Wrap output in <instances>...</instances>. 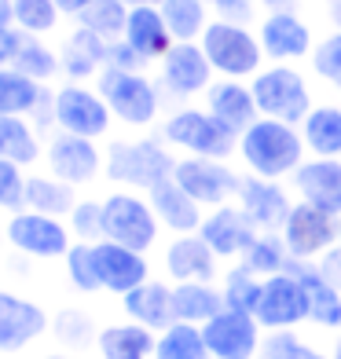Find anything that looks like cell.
Masks as SVG:
<instances>
[{
    "label": "cell",
    "mask_w": 341,
    "mask_h": 359,
    "mask_svg": "<svg viewBox=\"0 0 341 359\" xmlns=\"http://www.w3.org/2000/svg\"><path fill=\"white\" fill-rule=\"evenodd\" d=\"M158 136L180 154H199V158H220L232 161L239 151V133H232L220 118H213L206 107L180 103L158 121Z\"/></svg>",
    "instance_id": "obj_4"
},
{
    "label": "cell",
    "mask_w": 341,
    "mask_h": 359,
    "mask_svg": "<svg viewBox=\"0 0 341 359\" xmlns=\"http://www.w3.org/2000/svg\"><path fill=\"white\" fill-rule=\"evenodd\" d=\"M48 125L59 128V133H74L88 140H110L114 114L95 85L62 81V85L52 88V100H48Z\"/></svg>",
    "instance_id": "obj_6"
},
{
    "label": "cell",
    "mask_w": 341,
    "mask_h": 359,
    "mask_svg": "<svg viewBox=\"0 0 341 359\" xmlns=\"http://www.w3.org/2000/svg\"><path fill=\"white\" fill-rule=\"evenodd\" d=\"M77 187L67 184V180H59L52 172H29L26 176V209H37V213H48V217H59L67 220L70 209L77 205Z\"/></svg>",
    "instance_id": "obj_31"
},
{
    "label": "cell",
    "mask_w": 341,
    "mask_h": 359,
    "mask_svg": "<svg viewBox=\"0 0 341 359\" xmlns=\"http://www.w3.org/2000/svg\"><path fill=\"white\" fill-rule=\"evenodd\" d=\"M133 52L147 62H161L169 55V48L176 44L169 26H166V15H161L158 4H140V8H128V22H125V37H121Z\"/></svg>",
    "instance_id": "obj_25"
},
{
    "label": "cell",
    "mask_w": 341,
    "mask_h": 359,
    "mask_svg": "<svg viewBox=\"0 0 341 359\" xmlns=\"http://www.w3.org/2000/svg\"><path fill=\"white\" fill-rule=\"evenodd\" d=\"M206 110L220 118L232 133H246V128L261 118V110H257V100H253V88L250 81H235V77H217L209 92L202 95Z\"/></svg>",
    "instance_id": "obj_24"
},
{
    "label": "cell",
    "mask_w": 341,
    "mask_h": 359,
    "mask_svg": "<svg viewBox=\"0 0 341 359\" xmlns=\"http://www.w3.org/2000/svg\"><path fill=\"white\" fill-rule=\"evenodd\" d=\"M55 4L62 8V15H67V19H74L81 8H88V4H92V0H55Z\"/></svg>",
    "instance_id": "obj_52"
},
{
    "label": "cell",
    "mask_w": 341,
    "mask_h": 359,
    "mask_svg": "<svg viewBox=\"0 0 341 359\" xmlns=\"http://www.w3.org/2000/svg\"><path fill=\"white\" fill-rule=\"evenodd\" d=\"M261 290H265V279L253 275L246 264L227 268L220 275V293H224V308H235V312H257V301H261Z\"/></svg>",
    "instance_id": "obj_39"
},
{
    "label": "cell",
    "mask_w": 341,
    "mask_h": 359,
    "mask_svg": "<svg viewBox=\"0 0 341 359\" xmlns=\"http://www.w3.org/2000/svg\"><path fill=\"white\" fill-rule=\"evenodd\" d=\"M173 180H176V184H180L199 205L217 209V205L235 202L239 184H242V172L232 169V161H220V158L180 154V158H176V169H173Z\"/></svg>",
    "instance_id": "obj_10"
},
{
    "label": "cell",
    "mask_w": 341,
    "mask_h": 359,
    "mask_svg": "<svg viewBox=\"0 0 341 359\" xmlns=\"http://www.w3.org/2000/svg\"><path fill=\"white\" fill-rule=\"evenodd\" d=\"M48 100H52L48 85L19 74L15 67H0V114H8V118H37L41 110L48 114Z\"/></svg>",
    "instance_id": "obj_28"
},
{
    "label": "cell",
    "mask_w": 341,
    "mask_h": 359,
    "mask_svg": "<svg viewBox=\"0 0 341 359\" xmlns=\"http://www.w3.org/2000/svg\"><path fill=\"white\" fill-rule=\"evenodd\" d=\"M290 268L297 271V279H301V286H305L308 323L323 326V330H341V290H337L334 283L323 279L316 264H301V260H294Z\"/></svg>",
    "instance_id": "obj_30"
},
{
    "label": "cell",
    "mask_w": 341,
    "mask_h": 359,
    "mask_svg": "<svg viewBox=\"0 0 341 359\" xmlns=\"http://www.w3.org/2000/svg\"><path fill=\"white\" fill-rule=\"evenodd\" d=\"M330 359H341V337L334 341V355H330Z\"/></svg>",
    "instance_id": "obj_57"
},
{
    "label": "cell",
    "mask_w": 341,
    "mask_h": 359,
    "mask_svg": "<svg viewBox=\"0 0 341 359\" xmlns=\"http://www.w3.org/2000/svg\"><path fill=\"white\" fill-rule=\"evenodd\" d=\"M103 165H107V154H103L100 140L59 133V128L44 140V169L59 180H67V184H74L77 191L92 187L103 176Z\"/></svg>",
    "instance_id": "obj_9"
},
{
    "label": "cell",
    "mask_w": 341,
    "mask_h": 359,
    "mask_svg": "<svg viewBox=\"0 0 341 359\" xmlns=\"http://www.w3.org/2000/svg\"><path fill=\"white\" fill-rule=\"evenodd\" d=\"M257 37H261V48H265V59L268 62H305L312 59L316 52V26L301 19L294 8H279V11H265L257 19Z\"/></svg>",
    "instance_id": "obj_14"
},
{
    "label": "cell",
    "mask_w": 341,
    "mask_h": 359,
    "mask_svg": "<svg viewBox=\"0 0 341 359\" xmlns=\"http://www.w3.org/2000/svg\"><path fill=\"white\" fill-rule=\"evenodd\" d=\"M62 268H67V279H70V286H74V290H81V293H95V290H103V286H100V271H95L92 242H77V238H74L70 253L62 257Z\"/></svg>",
    "instance_id": "obj_43"
},
{
    "label": "cell",
    "mask_w": 341,
    "mask_h": 359,
    "mask_svg": "<svg viewBox=\"0 0 341 359\" xmlns=\"http://www.w3.org/2000/svg\"><path fill=\"white\" fill-rule=\"evenodd\" d=\"M312 264L319 268V275H323V279H327V283H334V286L341 290V242H337V246H330V250L323 253L319 260H312Z\"/></svg>",
    "instance_id": "obj_50"
},
{
    "label": "cell",
    "mask_w": 341,
    "mask_h": 359,
    "mask_svg": "<svg viewBox=\"0 0 341 359\" xmlns=\"http://www.w3.org/2000/svg\"><path fill=\"white\" fill-rule=\"evenodd\" d=\"M55 337L62 341V345H70V348H81L85 341L92 337V323L85 312H77V308H67V312H59L55 319Z\"/></svg>",
    "instance_id": "obj_47"
},
{
    "label": "cell",
    "mask_w": 341,
    "mask_h": 359,
    "mask_svg": "<svg viewBox=\"0 0 341 359\" xmlns=\"http://www.w3.org/2000/svg\"><path fill=\"white\" fill-rule=\"evenodd\" d=\"M77 26L100 34L103 41H121L125 37V22H128V4L125 0H92L88 8H81L74 15Z\"/></svg>",
    "instance_id": "obj_38"
},
{
    "label": "cell",
    "mask_w": 341,
    "mask_h": 359,
    "mask_svg": "<svg viewBox=\"0 0 341 359\" xmlns=\"http://www.w3.org/2000/svg\"><path fill=\"white\" fill-rule=\"evenodd\" d=\"M121 308L133 323L147 326V330H154V334H161L166 326L176 323V316H173V286L161 283V279H147L136 290H128L121 297Z\"/></svg>",
    "instance_id": "obj_27"
},
{
    "label": "cell",
    "mask_w": 341,
    "mask_h": 359,
    "mask_svg": "<svg viewBox=\"0 0 341 359\" xmlns=\"http://www.w3.org/2000/svg\"><path fill=\"white\" fill-rule=\"evenodd\" d=\"M235 202L253 220L257 231H283L290 209H294V194L283 187V180H261L253 172H242Z\"/></svg>",
    "instance_id": "obj_17"
},
{
    "label": "cell",
    "mask_w": 341,
    "mask_h": 359,
    "mask_svg": "<svg viewBox=\"0 0 341 359\" xmlns=\"http://www.w3.org/2000/svg\"><path fill=\"white\" fill-rule=\"evenodd\" d=\"M154 359H209L202 326L194 323H173L158 334Z\"/></svg>",
    "instance_id": "obj_37"
},
{
    "label": "cell",
    "mask_w": 341,
    "mask_h": 359,
    "mask_svg": "<svg viewBox=\"0 0 341 359\" xmlns=\"http://www.w3.org/2000/svg\"><path fill=\"white\" fill-rule=\"evenodd\" d=\"M297 128L308 158H341V103L316 100V107Z\"/></svg>",
    "instance_id": "obj_29"
},
{
    "label": "cell",
    "mask_w": 341,
    "mask_h": 359,
    "mask_svg": "<svg viewBox=\"0 0 341 359\" xmlns=\"http://www.w3.org/2000/svg\"><path fill=\"white\" fill-rule=\"evenodd\" d=\"M62 19H67V15H62V8L55 0H15V26H19L26 37L48 41L52 34H59Z\"/></svg>",
    "instance_id": "obj_40"
},
{
    "label": "cell",
    "mask_w": 341,
    "mask_h": 359,
    "mask_svg": "<svg viewBox=\"0 0 341 359\" xmlns=\"http://www.w3.org/2000/svg\"><path fill=\"white\" fill-rule=\"evenodd\" d=\"M22 44H26V34L19 26H4V29H0V67H11V62L19 59Z\"/></svg>",
    "instance_id": "obj_49"
},
{
    "label": "cell",
    "mask_w": 341,
    "mask_h": 359,
    "mask_svg": "<svg viewBox=\"0 0 341 359\" xmlns=\"http://www.w3.org/2000/svg\"><path fill=\"white\" fill-rule=\"evenodd\" d=\"M217 312H224V293L213 283H173V316L176 323L206 326Z\"/></svg>",
    "instance_id": "obj_32"
},
{
    "label": "cell",
    "mask_w": 341,
    "mask_h": 359,
    "mask_svg": "<svg viewBox=\"0 0 341 359\" xmlns=\"http://www.w3.org/2000/svg\"><path fill=\"white\" fill-rule=\"evenodd\" d=\"M92 253H95L100 286H103L107 293H118V297H125L128 290H136L140 283L151 279L147 253H140V250H128V246H121V242L100 238V242H92Z\"/></svg>",
    "instance_id": "obj_18"
},
{
    "label": "cell",
    "mask_w": 341,
    "mask_h": 359,
    "mask_svg": "<svg viewBox=\"0 0 341 359\" xmlns=\"http://www.w3.org/2000/svg\"><path fill=\"white\" fill-rule=\"evenodd\" d=\"M128 8H140V4H161V0H125Z\"/></svg>",
    "instance_id": "obj_55"
},
{
    "label": "cell",
    "mask_w": 341,
    "mask_h": 359,
    "mask_svg": "<svg viewBox=\"0 0 341 359\" xmlns=\"http://www.w3.org/2000/svg\"><path fill=\"white\" fill-rule=\"evenodd\" d=\"M305 140L297 125L257 118L246 133H239V165L242 172H253L261 180H290L305 161Z\"/></svg>",
    "instance_id": "obj_2"
},
{
    "label": "cell",
    "mask_w": 341,
    "mask_h": 359,
    "mask_svg": "<svg viewBox=\"0 0 341 359\" xmlns=\"http://www.w3.org/2000/svg\"><path fill=\"white\" fill-rule=\"evenodd\" d=\"M0 235H4V227H0Z\"/></svg>",
    "instance_id": "obj_58"
},
{
    "label": "cell",
    "mask_w": 341,
    "mask_h": 359,
    "mask_svg": "<svg viewBox=\"0 0 341 359\" xmlns=\"http://www.w3.org/2000/svg\"><path fill=\"white\" fill-rule=\"evenodd\" d=\"M110 44L114 41H103L100 34H92V29L74 22V29L59 41L62 77L67 81H95L110 62Z\"/></svg>",
    "instance_id": "obj_22"
},
{
    "label": "cell",
    "mask_w": 341,
    "mask_h": 359,
    "mask_svg": "<svg viewBox=\"0 0 341 359\" xmlns=\"http://www.w3.org/2000/svg\"><path fill=\"white\" fill-rule=\"evenodd\" d=\"M0 158L19 161L22 169H34L44 161V140L29 118H8L0 114Z\"/></svg>",
    "instance_id": "obj_34"
},
{
    "label": "cell",
    "mask_w": 341,
    "mask_h": 359,
    "mask_svg": "<svg viewBox=\"0 0 341 359\" xmlns=\"http://www.w3.org/2000/svg\"><path fill=\"white\" fill-rule=\"evenodd\" d=\"M279 235L286 242L290 257L301 260V264H312V260H319L330 246H337V238H341V217L327 213V209H319L312 202L294 198V209H290V217H286Z\"/></svg>",
    "instance_id": "obj_11"
},
{
    "label": "cell",
    "mask_w": 341,
    "mask_h": 359,
    "mask_svg": "<svg viewBox=\"0 0 341 359\" xmlns=\"http://www.w3.org/2000/svg\"><path fill=\"white\" fill-rule=\"evenodd\" d=\"M209 4H213V0H209Z\"/></svg>",
    "instance_id": "obj_59"
},
{
    "label": "cell",
    "mask_w": 341,
    "mask_h": 359,
    "mask_svg": "<svg viewBox=\"0 0 341 359\" xmlns=\"http://www.w3.org/2000/svg\"><path fill=\"white\" fill-rule=\"evenodd\" d=\"M213 81H217V70L206 59L199 41H176L169 48V55L158 62V85L166 92V100H176V103L206 95Z\"/></svg>",
    "instance_id": "obj_13"
},
{
    "label": "cell",
    "mask_w": 341,
    "mask_h": 359,
    "mask_svg": "<svg viewBox=\"0 0 341 359\" xmlns=\"http://www.w3.org/2000/svg\"><path fill=\"white\" fill-rule=\"evenodd\" d=\"M67 224H70V235L77 242H100L103 238V198H92V194L77 198Z\"/></svg>",
    "instance_id": "obj_45"
},
{
    "label": "cell",
    "mask_w": 341,
    "mask_h": 359,
    "mask_svg": "<svg viewBox=\"0 0 341 359\" xmlns=\"http://www.w3.org/2000/svg\"><path fill=\"white\" fill-rule=\"evenodd\" d=\"M26 176H29V169H22L19 161L0 158V209L4 213L26 209Z\"/></svg>",
    "instance_id": "obj_46"
},
{
    "label": "cell",
    "mask_w": 341,
    "mask_h": 359,
    "mask_svg": "<svg viewBox=\"0 0 341 359\" xmlns=\"http://www.w3.org/2000/svg\"><path fill=\"white\" fill-rule=\"evenodd\" d=\"M44 359H77V355H70V352H52V355H44Z\"/></svg>",
    "instance_id": "obj_56"
},
{
    "label": "cell",
    "mask_w": 341,
    "mask_h": 359,
    "mask_svg": "<svg viewBox=\"0 0 341 359\" xmlns=\"http://www.w3.org/2000/svg\"><path fill=\"white\" fill-rule=\"evenodd\" d=\"M213 19H227V22H242V26H257L261 19V8H257V0H213Z\"/></svg>",
    "instance_id": "obj_48"
},
{
    "label": "cell",
    "mask_w": 341,
    "mask_h": 359,
    "mask_svg": "<svg viewBox=\"0 0 341 359\" xmlns=\"http://www.w3.org/2000/svg\"><path fill=\"white\" fill-rule=\"evenodd\" d=\"M290 191L294 198L341 217V158H305L301 169L290 176Z\"/></svg>",
    "instance_id": "obj_20"
},
{
    "label": "cell",
    "mask_w": 341,
    "mask_h": 359,
    "mask_svg": "<svg viewBox=\"0 0 341 359\" xmlns=\"http://www.w3.org/2000/svg\"><path fill=\"white\" fill-rule=\"evenodd\" d=\"M337 242H341V238H337Z\"/></svg>",
    "instance_id": "obj_60"
},
{
    "label": "cell",
    "mask_w": 341,
    "mask_h": 359,
    "mask_svg": "<svg viewBox=\"0 0 341 359\" xmlns=\"http://www.w3.org/2000/svg\"><path fill=\"white\" fill-rule=\"evenodd\" d=\"M95 88L107 100L114 121L136 133H147L161 118H166V92L154 77H147V70H118L107 67L95 77Z\"/></svg>",
    "instance_id": "obj_3"
},
{
    "label": "cell",
    "mask_w": 341,
    "mask_h": 359,
    "mask_svg": "<svg viewBox=\"0 0 341 359\" xmlns=\"http://www.w3.org/2000/svg\"><path fill=\"white\" fill-rule=\"evenodd\" d=\"M4 238L11 242V250H19L34 260H62L74 246L70 224H62L59 217L37 213V209H19L4 224Z\"/></svg>",
    "instance_id": "obj_12"
},
{
    "label": "cell",
    "mask_w": 341,
    "mask_h": 359,
    "mask_svg": "<svg viewBox=\"0 0 341 359\" xmlns=\"http://www.w3.org/2000/svg\"><path fill=\"white\" fill-rule=\"evenodd\" d=\"M103 154H107L103 180L114 187H128V191H151L154 184L169 180L176 169V151L158 133L110 136Z\"/></svg>",
    "instance_id": "obj_1"
},
{
    "label": "cell",
    "mask_w": 341,
    "mask_h": 359,
    "mask_svg": "<svg viewBox=\"0 0 341 359\" xmlns=\"http://www.w3.org/2000/svg\"><path fill=\"white\" fill-rule=\"evenodd\" d=\"M161 15L173 41H202L206 26L213 22V8L209 0H161Z\"/></svg>",
    "instance_id": "obj_35"
},
{
    "label": "cell",
    "mask_w": 341,
    "mask_h": 359,
    "mask_svg": "<svg viewBox=\"0 0 341 359\" xmlns=\"http://www.w3.org/2000/svg\"><path fill=\"white\" fill-rule=\"evenodd\" d=\"M48 330L44 308L19 297L11 290H0V352H22Z\"/></svg>",
    "instance_id": "obj_21"
},
{
    "label": "cell",
    "mask_w": 341,
    "mask_h": 359,
    "mask_svg": "<svg viewBox=\"0 0 341 359\" xmlns=\"http://www.w3.org/2000/svg\"><path fill=\"white\" fill-rule=\"evenodd\" d=\"M158 235H161V224L147 191L140 194L128 187H114L110 194H103V238L147 253L154 250Z\"/></svg>",
    "instance_id": "obj_8"
},
{
    "label": "cell",
    "mask_w": 341,
    "mask_h": 359,
    "mask_svg": "<svg viewBox=\"0 0 341 359\" xmlns=\"http://www.w3.org/2000/svg\"><path fill=\"white\" fill-rule=\"evenodd\" d=\"M261 11H279V8H294V0H257Z\"/></svg>",
    "instance_id": "obj_54"
},
{
    "label": "cell",
    "mask_w": 341,
    "mask_h": 359,
    "mask_svg": "<svg viewBox=\"0 0 341 359\" xmlns=\"http://www.w3.org/2000/svg\"><path fill=\"white\" fill-rule=\"evenodd\" d=\"M19 74H26V77H34V81H41V85H52L55 77H62V62H59V48H52V44H44L41 37H26V44H22V52H19V59L11 62Z\"/></svg>",
    "instance_id": "obj_41"
},
{
    "label": "cell",
    "mask_w": 341,
    "mask_h": 359,
    "mask_svg": "<svg viewBox=\"0 0 341 359\" xmlns=\"http://www.w3.org/2000/svg\"><path fill=\"white\" fill-rule=\"evenodd\" d=\"M253 100L261 118H275L286 125H301L308 118V110L316 107L312 77H305L294 62H268V67L250 81Z\"/></svg>",
    "instance_id": "obj_5"
},
{
    "label": "cell",
    "mask_w": 341,
    "mask_h": 359,
    "mask_svg": "<svg viewBox=\"0 0 341 359\" xmlns=\"http://www.w3.org/2000/svg\"><path fill=\"white\" fill-rule=\"evenodd\" d=\"M15 26V0H0V29Z\"/></svg>",
    "instance_id": "obj_53"
},
{
    "label": "cell",
    "mask_w": 341,
    "mask_h": 359,
    "mask_svg": "<svg viewBox=\"0 0 341 359\" xmlns=\"http://www.w3.org/2000/svg\"><path fill=\"white\" fill-rule=\"evenodd\" d=\"M265 326L257 323V316L250 312H235V308H224L202 326L209 359H257L265 341Z\"/></svg>",
    "instance_id": "obj_15"
},
{
    "label": "cell",
    "mask_w": 341,
    "mask_h": 359,
    "mask_svg": "<svg viewBox=\"0 0 341 359\" xmlns=\"http://www.w3.org/2000/svg\"><path fill=\"white\" fill-rule=\"evenodd\" d=\"M257 359H330V355H323L316 345L301 341L294 330H268Z\"/></svg>",
    "instance_id": "obj_44"
},
{
    "label": "cell",
    "mask_w": 341,
    "mask_h": 359,
    "mask_svg": "<svg viewBox=\"0 0 341 359\" xmlns=\"http://www.w3.org/2000/svg\"><path fill=\"white\" fill-rule=\"evenodd\" d=\"M239 260L253 275H261V279L279 275V271H286L290 264H294V257H290V250H286V242H283L279 231H257V238L250 242V250L242 253Z\"/></svg>",
    "instance_id": "obj_36"
},
{
    "label": "cell",
    "mask_w": 341,
    "mask_h": 359,
    "mask_svg": "<svg viewBox=\"0 0 341 359\" xmlns=\"http://www.w3.org/2000/svg\"><path fill=\"white\" fill-rule=\"evenodd\" d=\"M202 52L213 62L217 77H235V81H253L268 67L261 37L253 26L242 22H227V19H213L202 34Z\"/></svg>",
    "instance_id": "obj_7"
},
{
    "label": "cell",
    "mask_w": 341,
    "mask_h": 359,
    "mask_svg": "<svg viewBox=\"0 0 341 359\" xmlns=\"http://www.w3.org/2000/svg\"><path fill=\"white\" fill-rule=\"evenodd\" d=\"M253 316L265 330H294L297 323L308 319V297H305V286L294 268L268 275Z\"/></svg>",
    "instance_id": "obj_16"
},
{
    "label": "cell",
    "mask_w": 341,
    "mask_h": 359,
    "mask_svg": "<svg viewBox=\"0 0 341 359\" xmlns=\"http://www.w3.org/2000/svg\"><path fill=\"white\" fill-rule=\"evenodd\" d=\"M308 67H312V81H319V85H327L341 95V34H323L316 41V52L308 59Z\"/></svg>",
    "instance_id": "obj_42"
},
{
    "label": "cell",
    "mask_w": 341,
    "mask_h": 359,
    "mask_svg": "<svg viewBox=\"0 0 341 359\" xmlns=\"http://www.w3.org/2000/svg\"><path fill=\"white\" fill-rule=\"evenodd\" d=\"M95 345H100L103 359H151L158 337H154V330H147V326H140V323L128 319V323L103 326Z\"/></svg>",
    "instance_id": "obj_33"
},
{
    "label": "cell",
    "mask_w": 341,
    "mask_h": 359,
    "mask_svg": "<svg viewBox=\"0 0 341 359\" xmlns=\"http://www.w3.org/2000/svg\"><path fill=\"white\" fill-rule=\"evenodd\" d=\"M199 235L209 242V250L220 260H239L250 250V242L257 238V227L239 209V202H227V205H217V209H206V220L199 227Z\"/></svg>",
    "instance_id": "obj_19"
},
{
    "label": "cell",
    "mask_w": 341,
    "mask_h": 359,
    "mask_svg": "<svg viewBox=\"0 0 341 359\" xmlns=\"http://www.w3.org/2000/svg\"><path fill=\"white\" fill-rule=\"evenodd\" d=\"M323 4V26L327 34H341V0H319Z\"/></svg>",
    "instance_id": "obj_51"
},
{
    "label": "cell",
    "mask_w": 341,
    "mask_h": 359,
    "mask_svg": "<svg viewBox=\"0 0 341 359\" xmlns=\"http://www.w3.org/2000/svg\"><path fill=\"white\" fill-rule=\"evenodd\" d=\"M147 198H151L154 213H158L161 231L191 235V231H199L202 220H206V205L194 202L173 176H169V180H161V184H154V187L147 191Z\"/></svg>",
    "instance_id": "obj_26"
},
{
    "label": "cell",
    "mask_w": 341,
    "mask_h": 359,
    "mask_svg": "<svg viewBox=\"0 0 341 359\" xmlns=\"http://www.w3.org/2000/svg\"><path fill=\"white\" fill-rule=\"evenodd\" d=\"M217 264L220 257L209 250V242L199 231L173 235L166 246V275L173 283H213Z\"/></svg>",
    "instance_id": "obj_23"
}]
</instances>
